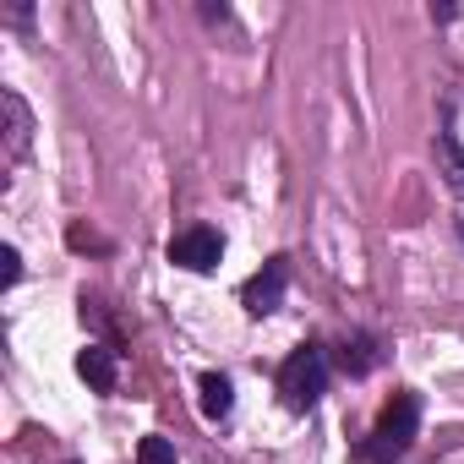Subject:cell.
Returning <instances> with one entry per match:
<instances>
[{"label":"cell","instance_id":"277c9868","mask_svg":"<svg viewBox=\"0 0 464 464\" xmlns=\"http://www.w3.org/2000/svg\"><path fill=\"white\" fill-rule=\"evenodd\" d=\"M285 290H290V257H268L263 274H252V285L241 290V301L252 317H274L285 306Z\"/></svg>","mask_w":464,"mask_h":464},{"label":"cell","instance_id":"8fae6325","mask_svg":"<svg viewBox=\"0 0 464 464\" xmlns=\"http://www.w3.org/2000/svg\"><path fill=\"white\" fill-rule=\"evenodd\" d=\"M0 263H6V268H0V285L12 290V285L23 279V252H17V246H0Z\"/></svg>","mask_w":464,"mask_h":464},{"label":"cell","instance_id":"52a82bcc","mask_svg":"<svg viewBox=\"0 0 464 464\" xmlns=\"http://www.w3.org/2000/svg\"><path fill=\"white\" fill-rule=\"evenodd\" d=\"M0 110H6V153L12 159H23L28 153V137H34V115H28V104H23V93H0Z\"/></svg>","mask_w":464,"mask_h":464},{"label":"cell","instance_id":"5b68a950","mask_svg":"<svg viewBox=\"0 0 464 464\" xmlns=\"http://www.w3.org/2000/svg\"><path fill=\"white\" fill-rule=\"evenodd\" d=\"M77 377H82L93 393H115V382H121V361H115V350H104V344L77 350Z\"/></svg>","mask_w":464,"mask_h":464},{"label":"cell","instance_id":"7a4b0ae2","mask_svg":"<svg viewBox=\"0 0 464 464\" xmlns=\"http://www.w3.org/2000/svg\"><path fill=\"white\" fill-rule=\"evenodd\" d=\"M279 393L290 410H312L323 393H328V350L323 344H301L285 355L279 366Z\"/></svg>","mask_w":464,"mask_h":464},{"label":"cell","instance_id":"ba28073f","mask_svg":"<svg viewBox=\"0 0 464 464\" xmlns=\"http://www.w3.org/2000/svg\"><path fill=\"white\" fill-rule=\"evenodd\" d=\"M202 415L208 420H229V410H236V382H229L224 372H202Z\"/></svg>","mask_w":464,"mask_h":464},{"label":"cell","instance_id":"3957f363","mask_svg":"<svg viewBox=\"0 0 464 464\" xmlns=\"http://www.w3.org/2000/svg\"><path fill=\"white\" fill-rule=\"evenodd\" d=\"M218 257H224V236L213 224H191V229H180V236L169 241V263L175 268L208 274V268H218Z\"/></svg>","mask_w":464,"mask_h":464},{"label":"cell","instance_id":"9c48e42d","mask_svg":"<svg viewBox=\"0 0 464 464\" xmlns=\"http://www.w3.org/2000/svg\"><path fill=\"white\" fill-rule=\"evenodd\" d=\"M431 153H437V169H442V180H448L453 191H464V148H459V137H453V126H442V131H437V142H431Z\"/></svg>","mask_w":464,"mask_h":464},{"label":"cell","instance_id":"6da1fadb","mask_svg":"<svg viewBox=\"0 0 464 464\" xmlns=\"http://www.w3.org/2000/svg\"><path fill=\"white\" fill-rule=\"evenodd\" d=\"M415 431H420V393H393V399L382 404L372 437L361 442V459H366V464H393V459L410 453Z\"/></svg>","mask_w":464,"mask_h":464},{"label":"cell","instance_id":"30bf717a","mask_svg":"<svg viewBox=\"0 0 464 464\" xmlns=\"http://www.w3.org/2000/svg\"><path fill=\"white\" fill-rule=\"evenodd\" d=\"M137 464H180V453H175V442H169V437H159V431H153V437H142V442H137Z\"/></svg>","mask_w":464,"mask_h":464},{"label":"cell","instance_id":"8992f818","mask_svg":"<svg viewBox=\"0 0 464 464\" xmlns=\"http://www.w3.org/2000/svg\"><path fill=\"white\" fill-rule=\"evenodd\" d=\"M339 366H344V377L377 372V366H382V339H377V334H350L344 350H339Z\"/></svg>","mask_w":464,"mask_h":464}]
</instances>
